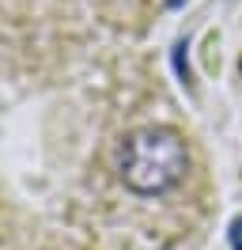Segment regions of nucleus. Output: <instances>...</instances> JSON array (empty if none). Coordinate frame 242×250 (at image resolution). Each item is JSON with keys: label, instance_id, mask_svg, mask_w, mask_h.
<instances>
[{"label": "nucleus", "instance_id": "obj_1", "mask_svg": "<svg viewBox=\"0 0 242 250\" xmlns=\"http://www.w3.org/2000/svg\"><path fill=\"white\" fill-rule=\"evenodd\" d=\"M118 171L121 182L140 193V197H155L174 189L189 171V148L182 141L178 129L170 125H144L133 129L118 152Z\"/></svg>", "mask_w": 242, "mask_h": 250}, {"label": "nucleus", "instance_id": "obj_3", "mask_svg": "<svg viewBox=\"0 0 242 250\" xmlns=\"http://www.w3.org/2000/svg\"><path fill=\"white\" fill-rule=\"evenodd\" d=\"M227 243H231V250H242V216L231 220V228H227Z\"/></svg>", "mask_w": 242, "mask_h": 250}, {"label": "nucleus", "instance_id": "obj_2", "mask_svg": "<svg viewBox=\"0 0 242 250\" xmlns=\"http://www.w3.org/2000/svg\"><path fill=\"white\" fill-rule=\"evenodd\" d=\"M185 46H189V38H182L178 46H174V68H178V80H182V83H189V68H185Z\"/></svg>", "mask_w": 242, "mask_h": 250}]
</instances>
